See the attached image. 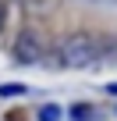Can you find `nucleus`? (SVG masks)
I'll list each match as a JSON object with an SVG mask.
<instances>
[{
	"label": "nucleus",
	"mask_w": 117,
	"mask_h": 121,
	"mask_svg": "<svg viewBox=\"0 0 117 121\" xmlns=\"http://www.w3.org/2000/svg\"><path fill=\"white\" fill-rule=\"evenodd\" d=\"M14 64H39V57H43V46H39V39H36V32H21L18 39H14Z\"/></svg>",
	"instance_id": "2"
},
{
	"label": "nucleus",
	"mask_w": 117,
	"mask_h": 121,
	"mask_svg": "<svg viewBox=\"0 0 117 121\" xmlns=\"http://www.w3.org/2000/svg\"><path fill=\"white\" fill-rule=\"evenodd\" d=\"M106 93H110V96H117V82H110V86H106Z\"/></svg>",
	"instance_id": "7"
},
{
	"label": "nucleus",
	"mask_w": 117,
	"mask_h": 121,
	"mask_svg": "<svg viewBox=\"0 0 117 121\" xmlns=\"http://www.w3.org/2000/svg\"><path fill=\"white\" fill-rule=\"evenodd\" d=\"M68 114H71V121H92V107L89 103H75Z\"/></svg>",
	"instance_id": "4"
},
{
	"label": "nucleus",
	"mask_w": 117,
	"mask_h": 121,
	"mask_svg": "<svg viewBox=\"0 0 117 121\" xmlns=\"http://www.w3.org/2000/svg\"><path fill=\"white\" fill-rule=\"evenodd\" d=\"M28 93V86H21V82H4L0 86V96H25Z\"/></svg>",
	"instance_id": "5"
},
{
	"label": "nucleus",
	"mask_w": 117,
	"mask_h": 121,
	"mask_svg": "<svg viewBox=\"0 0 117 121\" xmlns=\"http://www.w3.org/2000/svg\"><path fill=\"white\" fill-rule=\"evenodd\" d=\"M64 117V110L57 107V103H46V107H39V121H61Z\"/></svg>",
	"instance_id": "3"
},
{
	"label": "nucleus",
	"mask_w": 117,
	"mask_h": 121,
	"mask_svg": "<svg viewBox=\"0 0 117 121\" xmlns=\"http://www.w3.org/2000/svg\"><path fill=\"white\" fill-rule=\"evenodd\" d=\"M4 18H7V11H4V0H0V29H4Z\"/></svg>",
	"instance_id": "6"
},
{
	"label": "nucleus",
	"mask_w": 117,
	"mask_h": 121,
	"mask_svg": "<svg viewBox=\"0 0 117 121\" xmlns=\"http://www.w3.org/2000/svg\"><path fill=\"white\" fill-rule=\"evenodd\" d=\"M61 57H64V68H89L99 57V39L89 32H71L61 43Z\"/></svg>",
	"instance_id": "1"
}]
</instances>
